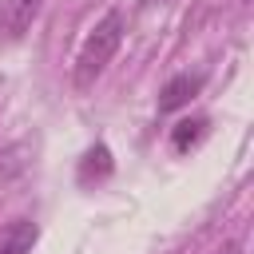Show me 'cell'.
Masks as SVG:
<instances>
[{
    "label": "cell",
    "instance_id": "1",
    "mask_svg": "<svg viewBox=\"0 0 254 254\" xmlns=\"http://www.w3.org/2000/svg\"><path fill=\"white\" fill-rule=\"evenodd\" d=\"M123 32H127V20H123V12H115V8L91 28V36L83 40V48H79V56H75V67H71V83H75L79 91H87V87L103 75V67L111 64V56H115L119 44H123Z\"/></svg>",
    "mask_w": 254,
    "mask_h": 254
},
{
    "label": "cell",
    "instance_id": "2",
    "mask_svg": "<svg viewBox=\"0 0 254 254\" xmlns=\"http://www.w3.org/2000/svg\"><path fill=\"white\" fill-rule=\"evenodd\" d=\"M44 12V0H4L0 4V36L4 40H24Z\"/></svg>",
    "mask_w": 254,
    "mask_h": 254
},
{
    "label": "cell",
    "instance_id": "3",
    "mask_svg": "<svg viewBox=\"0 0 254 254\" xmlns=\"http://www.w3.org/2000/svg\"><path fill=\"white\" fill-rule=\"evenodd\" d=\"M202 83H206L202 71H179V75H171V79L163 83V91H159V115H171V111L187 107V103L202 91Z\"/></svg>",
    "mask_w": 254,
    "mask_h": 254
},
{
    "label": "cell",
    "instance_id": "4",
    "mask_svg": "<svg viewBox=\"0 0 254 254\" xmlns=\"http://www.w3.org/2000/svg\"><path fill=\"white\" fill-rule=\"evenodd\" d=\"M36 238H40L36 222H24L20 218V222H12V226L0 230V254H32Z\"/></svg>",
    "mask_w": 254,
    "mask_h": 254
},
{
    "label": "cell",
    "instance_id": "5",
    "mask_svg": "<svg viewBox=\"0 0 254 254\" xmlns=\"http://www.w3.org/2000/svg\"><path fill=\"white\" fill-rule=\"evenodd\" d=\"M115 171V163H111V151H107V143H95V147H87V155L79 159V183L87 187V183H99V179H107Z\"/></svg>",
    "mask_w": 254,
    "mask_h": 254
},
{
    "label": "cell",
    "instance_id": "6",
    "mask_svg": "<svg viewBox=\"0 0 254 254\" xmlns=\"http://www.w3.org/2000/svg\"><path fill=\"white\" fill-rule=\"evenodd\" d=\"M206 127H210V123H206L202 115H198V119H183V123H175V131H171V147H175L179 155L190 151V147L206 135Z\"/></svg>",
    "mask_w": 254,
    "mask_h": 254
},
{
    "label": "cell",
    "instance_id": "7",
    "mask_svg": "<svg viewBox=\"0 0 254 254\" xmlns=\"http://www.w3.org/2000/svg\"><path fill=\"white\" fill-rule=\"evenodd\" d=\"M143 8H151V0H143Z\"/></svg>",
    "mask_w": 254,
    "mask_h": 254
}]
</instances>
